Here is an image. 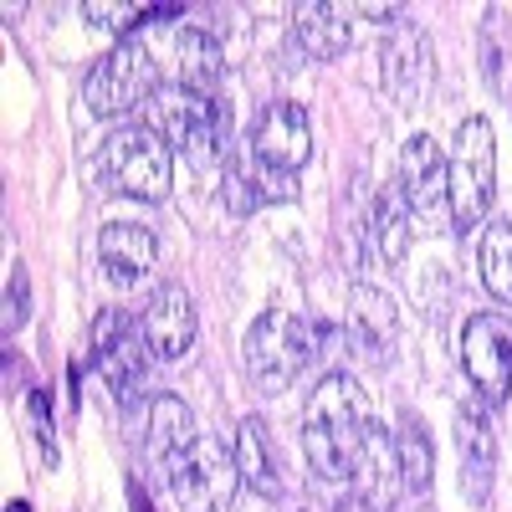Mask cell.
Wrapping results in <instances>:
<instances>
[{
    "instance_id": "1",
    "label": "cell",
    "mask_w": 512,
    "mask_h": 512,
    "mask_svg": "<svg viewBox=\"0 0 512 512\" xmlns=\"http://www.w3.org/2000/svg\"><path fill=\"white\" fill-rule=\"evenodd\" d=\"M364 431H369V415H364V390L349 374H323V384L308 400L303 415V451L318 482H349L354 461L364 451Z\"/></svg>"
},
{
    "instance_id": "2",
    "label": "cell",
    "mask_w": 512,
    "mask_h": 512,
    "mask_svg": "<svg viewBox=\"0 0 512 512\" xmlns=\"http://www.w3.org/2000/svg\"><path fill=\"white\" fill-rule=\"evenodd\" d=\"M313 354H318V328L287 308L262 313L246 328V344H241V364L262 395H282L313 364Z\"/></svg>"
},
{
    "instance_id": "3",
    "label": "cell",
    "mask_w": 512,
    "mask_h": 512,
    "mask_svg": "<svg viewBox=\"0 0 512 512\" xmlns=\"http://www.w3.org/2000/svg\"><path fill=\"white\" fill-rule=\"evenodd\" d=\"M98 180L128 200H164L175 185V149L149 123H123L98 149Z\"/></svg>"
},
{
    "instance_id": "4",
    "label": "cell",
    "mask_w": 512,
    "mask_h": 512,
    "mask_svg": "<svg viewBox=\"0 0 512 512\" xmlns=\"http://www.w3.org/2000/svg\"><path fill=\"white\" fill-rule=\"evenodd\" d=\"M446 180H451V231L482 226L492 210V190H497V139L482 113L456 123V144L446 154Z\"/></svg>"
},
{
    "instance_id": "5",
    "label": "cell",
    "mask_w": 512,
    "mask_h": 512,
    "mask_svg": "<svg viewBox=\"0 0 512 512\" xmlns=\"http://www.w3.org/2000/svg\"><path fill=\"white\" fill-rule=\"evenodd\" d=\"M149 128L169 144L180 149L185 159L195 164H210L216 154H226V139H231V108L210 93H190V88H159V98L149 103Z\"/></svg>"
},
{
    "instance_id": "6",
    "label": "cell",
    "mask_w": 512,
    "mask_h": 512,
    "mask_svg": "<svg viewBox=\"0 0 512 512\" xmlns=\"http://www.w3.org/2000/svg\"><path fill=\"white\" fill-rule=\"evenodd\" d=\"M154 98H159V62L149 57V47L139 36H128L113 52H103V62L82 82V103L98 118H123Z\"/></svg>"
},
{
    "instance_id": "7",
    "label": "cell",
    "mask_w": 512,
    "mask_h": 512,
    "mask_svg": "<svg viewBox=\"0 0 512 512\" xmlns=\"http://www.w3.org/2000/svg\"><path fill=\"white\" fill-rule=\"evenodd\" d=\"M236 482H241L236 451H226V441L216 436H195V446L164 472V487L180 512H221L236 497Z\"/></svg>"
},
{
    "instance_id": "8",
    "label": "cell",
    "mask_w": 512,
    "mask_h": 512,
    "mask_svg": "<svg viewBox=\"0 0 512 512\" xmlns=\"http://www.w3.org/2000/svg\"><path fill=\"white\" fill-rule=\"evenodd\" d=\"M461 369L482 405H507L512 395V323L497 313H477L461 328Z\"/></svg>"
},
{
    "instance_id": "9",
    "label": "cell",
    "mask_w": 512,
    "mask_h": 512,
    "mask_svg": "<svg viewBox=\"0 0 512 512\" xmlns=\"http://www.w3.org/2000/svg\"><path fill=\"white\" fill-rule=\"evenodd\" d=\"M144 344H149L144 328L128 318V313H118V308L98 313V323H93V369H98V379L108 384L118 400H134L139 395L144 369H149Z\"/></svg>"
},
{
    "instance_id": "10",
    "label": "cell",
    "mask_w": 512,
    "mask_h": 512,
    "mask_svg": "<svg viewBox=\"0 0 512 512\" xmlns=\"http://www.w3.org/2000/svg\"><path fill=\"white\" fill-rule=\"evenodd\" d=\"M400 195L410 205V216L431 221L436 231L451 226V180H446V154L431 134H410L400 149Z\"/></svg>"
},
{
    "instance_id": "11",
    "label": "cell",
    "mask_w": 512,
    "mask_h": 512,
    "mask_svg": "<svg viewBox=\"0 0 512 512\" xmlns=\"http://www.w3.org/2000/svg\"><path fill=\"white\" fill-rule=\"evenodd\" d=\"M405 492V477H400V451H395V436L384 425H369L364 431V451L349 472V487H344V502L338 512H395V497Z\"/></svg>"
},
{
    "instance_id": "12",
    "label": "cell",
    "mask_w": 512,
    "mask_h": 512,
    "mask_svg": "<svg viewBox=\"0 0 512 512\" xmlns=\"http://www.w3.org/2000/svg\"><path fill=\"white\" fill-rule=\"evenodd\" d=\"M379 82L390 88L395 103H420L425 88L436 82V52L431 36H425L415 21H390L379 47Z\"/></svg>"
},
{
    "instance_id": "13",
    "label": "cell",
    "mask_w": 512,
    "mask_h": 512,
    "mask_svg": "<svg viewBox=\"0 0 512 512\" xmlns=\"http://www.w3.org/2000/svg\"><path fill=\"white\" fill-rule=\"evenodd\" d=\"M313 159V123L297 103H267L251 128V164L277 169V175H297Z\"/></svg>"
},
{
    "instance_id": "14",
    "label": "cell",
    "mask_w": 512,
    "mask_h": 512,
    "mask_svg": "<svg viewBox=\"0 0 512 512\" xmlns=\"http://www.w3.org/2000/svg\"><path fill=\"white\" fill-rule=\"evenodd\" d=\"M456 451H461V487L482 507L492 497V477H497V431H492L482 400L456 410Z\"/></svg>"
},
{
    "instance_id": "15",
    "label": "cell",
    "mask_w": 512,
    "mask_h": 512,
    "mask_svg": "<svg viewBox=\"0 0 512 512\" xmlns=\"http://www.w3.org/2000/svg\"><path fill=\"white\" fill-rule=\"evenodd\" d=\"M144 338H149V354L154 359H185L195 349V303L185 287H159L149 303H144V318H139Z\"/></svg>"
},
{
    "instance_id": "16",
    "label": "cell",
    "mask_w": 512,
    "mask_h": 512,
    "mask_svg": "<svg viewBox=\"0 0 512 512\" xmlns=\"http://www.w3.org/2000/svg\"><path fill=\"white\" fill-rule=\"evenodd\" d=\"M98 256H103V272H108L118 287H139V282L159 267V241H154L149 226L113 221V226H103V236H98Z\"/></svg>"
},
{
    "instance_id": "17",
    "label": "cell",
    "mask_w": 512,
    "mask_h": 512,
    "mask_svg": "<svg viewBox=\"0 0 512 512\" xmlns=\"http://www.w3.org/2000/svg\"><path fill=\"white\" fill-rule=\"evenodd\" d=\"M292 41L297 52L313 57V62H333L349 52L354 41V16L344 6H328V0H313V6H297L292 11Z\"/></svg>"
},
{
    "instance_id": "18",
    "label": "cell",
    "mask_w": 512,
    "mask_h": 512,
    "mask_svg": "<svg viewBox=\"0 0 512 512\" xmlns=\"http://www.w3.org/2000/svg\"><path fill=\"white\" fill-rule=\"evenodd\" d=\"M344 328H349V338H354L369 359H384V349H390V338H395V297L384 292V287L354 282V287H349Z\"/></svg>"
},
{
    "instance_id": "19",
    "label": "cell",
    "mask_w": 512,
    "mask_h": 512,
    "mask_svg": "<svg viewBox=\"0 0 512 512\" xmlns=\"http://www.w3.org/2000/svg\"><path fill=\"white\" fill-rule=\"evenodd\" d=\"M195 415L185 410V400H175V395H154V405H149V436H144V446H149V461H154V472L164 477L169 466H175L190 446H195Z\"/></svg>"
},
{
    "instance_id": "20",
    "label": "cell",
    "mask_w": 512,
    "mask_h": 512,
    "mask_svg": "<svg viewBox=\"0 0 512 512\" xmlns=\"http://www.w3.org/2000/svg\"><path fill=\"white\" fill-rule=\"evenodd\" d=\"M236 466H241V482L256 492V497H277L282 492V477H277V451H272V436H267V420L262 415H246L236 425Z\"/></svg>"
},
{
    "instance_id": "21",
    "label": "cell",
    "mask_w": 512,
    "mask_h": 512,
    "mask_svg": "<svg viewBox=\"0 0 512 512\" xmlns=\"http://www.w3.org/2000/svg\"><path fill=\"white\" fill-rule=\"evenodd\" d=\"M175 62H180V88L216 98V82L226 77V52L216 36L200 26H180L175 31Z\"/></svg>"
},
{
    "instance_id": "22",
    "label": "cell",
    "mask_w": 512,
    "mask_h": 512,
    "mask_svg": "<svg viewBox=\"0 0 512 512\" xmlns=\"http://www.w3.org/2000/svg\"><path fill=\"white\" fill-rule=\"evenodd\" d=\"M369 251H374V262H384V267L405 262V251H410V205H405L400 185L379 190V200L369 210Z\"/></svg>"
},
{
    "instance_id": "23",
    "label": "cell",
    "mask_w": 512,
    "mask_h": 512,
    "mask_svg": "<svg viewBox=\"0 0 512 512\" xmlns=\"http://www.w3.org/2000/svg\"><path fill=\"white\" fill-rule=\"evenodd\" d=\"M395 451H400L405 492H410V497H431V441H425V425H420L415 415H400Z\"/></svg>"
},
{
    "instance_id": "24",
    "label": "cell",
    "mask_w": 512,
    "mask_h": 512,
    "mask_svg": "<svg viewBox=\"0 0 512 512\" xmlns=\"http://www.w3.org/2000/svg\"><path fill=\"white\" fill-rule=\"evenodd\" d=\"M477 267H482V282L497 303H512V226L507 221H492L482 231V246H477Z\"/></svg>"
},
{
    "instance_id": "25",
    "label": "cell",
    "mask_w": 512,
    "mask_h": 512,
    "mask_svg": "<svg viewBox=\"0 0 512 512\" xmlns=\"http://www.w3.org/2000/svg\"><path fill=\"white\" fill-rule=\"evenodd\" d=\"M82 16H88L98 31H118V36L128 41V31H134L149 11H144V6H123V0H88V6H82Z\"/></svg>"
},
{
    "instance_id": "26",
    "label": "cell",
    "mask_w": 512,
    "mask_h": 512,
    "mask_svg": "<svg viewBox=\"0 0 512 512\" xmlns=\"http://www.w3.org/2000/svg\"><path fill=\"white\" fill-rule=\"evenodd\" d=\"M26 303H31V292H26V267L16 262L11 277H6V313H0V333H6V338L26 323V313H31Z\"/></svg>"
},
{
    "instance_id": "27",
    "label": "cell",
    "mask_w": 512,
    "mask_h": 512,
    "mask_svg": "<svg viewBox=\"0 0 512 512\" xmlns=\"http://www.w3.org/2000/svg\"><path fill=\"white\" fill-rule=\"evenodd\" d=\"M31 425H36L41 446H47V456H57V446H52V415H47V395H41V390H31Z\"/></svg>"
},
{
    "instance_id": "28",
    "label": "cell",
    "mask_w": 512,
    "mask_h": 512,
    "mask_svg": "<svg viewBox=\"0 0 512 512\" xmlns=\"http://www.w3.org/2000/svg\"><path fill=\"white\" fill-rule=\"evenodd\" d=\"M6 512H31V507H26V502H11V507H6Z\"/></svg>"
}]
</instances>
